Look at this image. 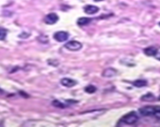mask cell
I'll return each instance as SVG.
<instances>
[{
    "mask_svg": "<svg viewBox=\"0 0 160 127\" xmlns=\"http://www.w3.org/2000/svg\"><path fill=\"white\" fill-rule=\"evenodd\" d=\"M138 120V116L136 114V112H132L126 114V115H124L122 117V121L124 123L127 124V125H133L136 123Z\"/></svg>",
    "mask_w": 160,
    "mask_h": 127,
    "instance_id": "1",
    "label": "cell"
},
{
    "mask_svg": "<svg viewBox=\"0 0 160 127\" xmlns=\"http://www.w3.org/2000/svg\"><path fill=\"white\" fill-rule=\"evenodd\" d=\"M64 47L66 49H68L70 51H79L82 49L83 47V45L81 43L79 42L76 41V40H72V41H69L64 45Z\"/></svg>",
    "mask_w": 160,
    "mask_h": 127,
    "instance_id": "2",
    "label": "cell"
},
{
    "mask_svg": "<svg viewBox=\"0 0 160 127\" xmlns=\"http://www.w3.org/2000/svg\"><path fill=\"white\" fill-rule=\"evenodd\" d=\"M155 112V106H145L139 109V112L144 116H151L154 115Z\"/></svg>",
    "mask_w": 160,
    "mask_h": 127,
    "instance_id": "3",
    "label": "cell"
},
{
    "mask_svg": "<svg viewBox=\"0 0 160 127\" xmlns=\"http://www.w3.org/2000/svg\"><path fill=\"white\" fill-rule=\"evenodd\" d=\"M69 37V34L66 31H57L53 35V38L56 41L63 43V42L67 41Z\"/></svg>",
    "mask_w": 160,
    "mask_h": 127,
    "instance_id": "4",
    "label": "cell"
},
{
    "mask_svg": "<svg viewBox=\"0 0 160 127\" xmlns=\"http://www.w3.org/2000/svg\"><path fill=\"white\" fill-rule=\"evenodd\" d=\"M59 20V17L54 13H50V14H47V16L44 18V21L47 24H54L55 23H57Z\"/></svg>",
    "mask_w": 160,
    "mask_h": 127,
    "instance_id": "5",
    "label": "cell"
},
{
    "mask_svg": "<svg viewBox=\"0 0 160 127\" xmlns=\"http://www.w3.org/2000/svg\"><path fill=\"white\" fill-rule=\"evenodd\" d=\"M60 83H61L62 86H64L68 88H71L76 86L77 84V82L76 80L69 79V78H64V79H62L60 80Z\"/></svg>",
    "mask_w": 160,
    "mask_h": 127,
    "instance_id": "6",
    "label": "cell"
},
{
    "mask_svg": "<svg viewBox=\"0 0 160 127\" xmlns=\"http://www.w3.org/2000/svg\"><path fill=\"white\" fill-rule=\"evenodd\" d=\"M84 11L86 14H89V15H92V14H95L98 12L99 8L96 6L87 5L84 7Z\"/></svg>",
    "mask_w": 160,
    "mask_h": 127,
    "instance_id": "7",
    "label": "cell"
},
{
    "mask_svg": "<svg viewBox=\"0 0 160 127\" xmlns=\"http://www.w3.org/2000/svg\"><path fill=\"white\" fill-rule=\"evenodd\" d=\"M144 53L148 57H155L156 55V53H158V50L154 47H147L144 50Z\"/></svg>",
    "mask_w": 160,
    "mask_h": 127,
    "instance_id": "8",
    "label": "cell"
},
{
    "mask_svg": "<svg viewBox=\"0 0 160 127\" xmlns=\"http://www.w3.org/2000/svg\"><path fill=\"white\" fill-rule=\"evenodd\" d=\"M117 74V71L114 68H107L102 73V76L105 78H112L114 77Z\"/></svg>",
    "mask_w": 160,
    "mask_h": 127,
    "instance_id": "9",
    "label": "cell"
},
{
    "mask_svg": "<svg viewBox=\"0 0 160 127\" xmlns=\"http://www.w3.org/2000/svg\"><path fill=\"white\" fill-rule=\"evenodd\" d=\"M91 22V19L88 17H80L77 21V24L79 26H85Z\"/></svg>",
    "mask_w": 160,
    "mask_h": 127,
    "instance_id": "10",
    "label": "cell"
},
{
    "mask_svg": "<svg viewBox=\"0 0 160 127\" xmlns=\"http://www.w3.org/2000/svg\"><path fill=\"white\" fill-rule=\"evenodd\" d=\"M141 100L142 101H149V102H152L155 100V96H154L152 93H148L147 94L144 95L141 97Z\"/></svg>",
    "mask_w": 160,
    "mask_h": 127,
    "instance_id": "11",
    "label": "cell"
},
{
    "mask_svg": "<svg viewBox=\"0 0 160 127\" xmlns=\"http://www.w3.org/2000/svg\"><path fill=\"white\" fill-rule=\"evenodd\" d=\"M133 85L135 86V87L137 88H141L144 87V86H146L148 85L146 80H143V79H138V80L134 81L133 82Z\"/></svg>",
    "mask_w": 160,
    "mask_h": 127,
    "instance_id": "12",
    "label": "cell"
},
{
    "mask_svg": "<svg viewBox=\"0 0 160 127\" xmlns=\"http://www.w3.org/2000/svg\"><path fill=\"white\" fill-rule=\"evenodd\" d=\"M85 91L86 92V93H95V92L96 91V88L94 86H92V85H90V86H86V88H85Z\"/></svg>",
    "mask_w": 160,
    "mask_h": 127,
    "instance_id": "13",
    "label": "cell"
},
{
    "mask_svg": "<svg viewBox=\"0 0 160 127\" xmlns=\"http://www.w3.org/2000/svg\"><path fill=\"white\" fill-rule=\"evenodd\" d=\"M52 104H53L54 107H56V108H65V105H64V104H62L60 101H59V100H54L52 102Z\"/></svg>",
    "mask_w": 160,
    "mask_h": 127,
    "instance_id": "14",
    "label": "cell"
},
{
    "mask_svg": "<svg viewBox=\"0 0 160 127\" xmlns=\"http://www.w3.org/2000/svg\"><path fill=\"white\" fill-rule=\"evenodd\" d=\"M6 36V31L3 28H0V40H3Z\"/></svg>",
    "mask_w": 160,
    "mask_h": 127,
    "instance_id": "15",
    "label": "cell"
},
{
    "mask_svg": "<svg viewBox=\"0 0 160 127\" xmlns=\"http://www.w3.org/2000/svg\"><path fill=\"white\" fill-rule=\"evenodd\" d=\"M155 112L154 115H155L156 118L160 119V106H155Z\"/></svg>",
    "mask_w": 160,
    "mask_h": 127,
    "instance_id": "16",
    "label": "cell"
},
{
    "mask_svg": "<svg viewBox=\"0 0 160 127\" xmlns=\"http://www.w3.org/2000/svg\"><path fill=\"white\" fill-rule=\"evenodd\" d=\"M155 57L156 59H158V60H160V52H158V53H156V55L155 56Z\"/></svg>",
    "mask_w": 160,
    "mask_h": 127,
    "instance_id": "17",
    "label": "cell"
},
{
    "mask_svg": "<svg viewBox=\"0 0 160 127\" xmlns=\"http://www.w3.org/2000/svg\"><path fill=\"white\" fill-rule=\"evenodd\" d=\"M2 93H3V90L0 88V94H2Z\"/></svg>",
    "mask_w": 160,
    "mask_h": 127,
    "instance_id": "18",
    "label": "cell"
},
{
    "mask_svg": "<svg viewBox=\"0 0 160 127\" xmlns=\"http://www.w3.org/2000/svg\"><path fill=\"white\" fill-rule=\"evenodd\" d=\"M95 2H101V1H103V0H94Z\"/></svg>",
    "mask_w": 160,
    "mask_h": 127,
    "instance_id": "19",
    "label": "cell"
},
{
    "mask_svg": "<svg viewBox=\"0 0 160 127\" xmlns=\"http://www.w3.org/2000/svg\"><path fill=\"white\" fill-rule=\"evenodd\" d=\"M158 100H160V95H159V96L158 97Z\"/></svg>",
    "mask_w": 160,
    "mask_h": 127,
    "instance_id": "20",
    "label": "cell"
},
{
    "mask_svg": "<svg viewBox=\"0 0 160 127\" xmlns=\"http://www.w3.org/2000/svg\"><path fill=\"white\" fill-rule=\"evenodd\" d=\"M158 25H159V26H160V22H159V23H158Z\"/></svg>",
    "mask_w": 160,
    "mask_h": 127,
    "instance_id": "21",
    "label": "cell"
}]
</instances>
